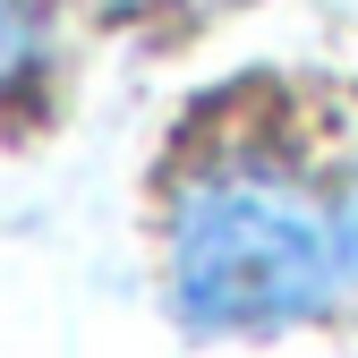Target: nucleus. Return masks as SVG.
Masks as SVG:
<instances>
[{"label":"nucleus","instance_id":"1","mask_svg":"<svg viewBox=\"0 0 358 358\" xmlns=\"http://www.w3.org/2000/svg\"><path fill=\"white\" fill-rule=\"evenodd\" d=\"M358 282V188L316 196L273 171H205L171 205V299L205 333H264Z\"/></svg>","mask_w":358,"mask_h":358},{"label":"nucleus","instance_id":"2","mask_svg":"<svg viewBox=\"0 0 358 358\" xmlns=\"http://www.w3.org/2000/svg\"><path fill=\"white\" fill-rule=\"evenodd\" d=\"M34 69V9L26 0H0V85H17Z\"/></svg>","mask_w":358,"mask_h":358}]
</instances>
